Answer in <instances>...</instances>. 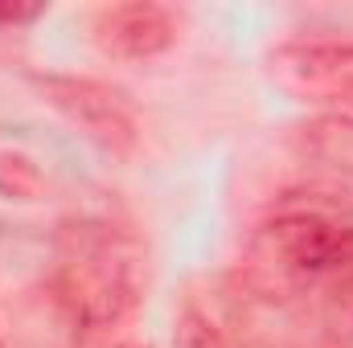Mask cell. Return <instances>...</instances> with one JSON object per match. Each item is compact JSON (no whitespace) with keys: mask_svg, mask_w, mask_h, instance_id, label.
<instances>
[{"mask_svg":"<svg viewBox=\"0 0 353 348\" xmlns=\"http://www.w3.org/2000/svg\"><path fill=\"white\" fill-rule=\"evenodd\" d=\"M66 299L74 307V316L83 320H115L119 303L128 299V279H123V262L107 250H79L66 262Z\"/></svg>","mask_w":353,"mask_h":348,"instance_id":"5b68a950","label":"cell"},{"mask_svg":"<svg viewBox=\"0 0 353 348\" xmlns=\"http://www.w3.org/2000/svg\"><path fill=\"white\" fill-rule=\"evenodd\" d=\"M337 115H341L345 123H353V98H350V102H341V107H337Z\"/></svg>","mask_w":353,"mask_h":348,"instance_id":"52a82bcc","label":"cell"},{"mask_svg":"<svg viewBox=\"0 0 353 348\" xmlns=\"http://www.w3.org/2000/svg\"><path fill=\"white\" fill-rule=\"evenodd\" d=\"M41 12H46L41 4H0V25H25Z\"/></svg>","mask_w":353,"mask_h":348,"instance_id":"8992f818","label":"cell"},{"mask_svg":"<svg viewBox=\"0 0 353 348\" xmlns=\"http://www.w3.org/2000/svg\"><path fill=\"white\" fill-rule=\"evenodd\" d=\"M37 87L46 90V98L87 140H94L103 152H115V156L132 152V144H136V119H132L128 102L119 98V90L103 87V83H90V78H62V74L37 78Z\"/></svg>","mask_w":353,"mask_h":348,"instance_id":"3957f363","label":"cell"},{"mask_svg":"<svg viewBox=\"0 0 353 348\" xmlns=\"http://www.w3.org/2000/svg\"><path fill=\"white\" fill-rule=\"evenodd\" d=\"M90 33L111 58H157L173 45L176 25L161 4H107L94 12Z\"/></svg>","mask_w":353,"mask_h":348,"instance_id":"277c9868","label":"cell"},{"mask_svg":"<svg viewBox=\"0 0 353 348\" xmlns=\"http://www.w3.org/2000/svg\"><path fill=\"white\" fill-rule=\"evenodd\" d=\"M259 246L279 274H292L300 283L353 274V226L321 213H292L271 221Z\"/></svg>","mask_w":353,"mask_h":348,"instance_id":"6da1fadb","label":"cell"},{"mask_svg":"<svg viewBox=\"0 0 353 348\" xmlns=\"http://www.w3.org/2000/svg\"><path fill=\"white\" fill-rule=\"evenodd\" d=\"M271 78L296 98L337 111L353 98V41H288L271 54Z\"/></svg>","mask_w":353,"mask_h":348,"instance_id":"7a4b0ae2","label":"cell"},{"mask_svg":"<svg viewBox=\"0 0 353 348\" xmlns=\"http://www.w3.org/2000/svg\"><path fill=\"white\" fill-rule=\"evenodd\" d=\"M119 348H144V345H119Z\"/></svg>","mask_w":353,"mask_h":348,"instance_id":"ba28073f","label":"cell"}]
</instances>
